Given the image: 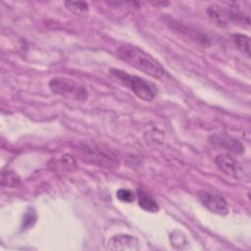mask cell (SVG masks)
Segmentation results:
<instances>
[{
  "instance_id": "1",
  "label": "cell",
  "mask_w": 251,
  "mask_h": 251,
  "mask_svg": "<svg viewBox=\"0 0 251 251\" xmlns=\"http://www.w3.org/2000/svg\"><path fill=\"white\" fill-rule=\"evenodd\" d=\"M117 55L128 65L140 70L150 76L159 79L167 76V72L163 66L151 55L135 45L129 43L120 45L117 49Z\"/></svg>"
},
{
  "instance_id": "2",
  "label": "cell",
  "mask_w": 251,
  "mask_h": 251,
  "mask_svg": "<svg viewBox=\"0 0 251 251\" xmlns=\"http://www.w3.org/2000/svg\"><path fill=\"white\" fill-rule=\"evenodd\" d=\"M109 73L115 77L121 84L132 91L137 97L145 101H151L157 95V89L155 85L138 75H130L120 69H110Z\"/></svg>"
},
{
  "instance_id": "3",
  "label": "cell",
  "mask_w": 251,
  "mask_h": 251,
  "mask_svg": "<svg viewBox=\"0 0 251 251\" xmlns=\"http://www.w3.org/2000/svg\"><path fill=\"white\" fill-rule=\"evenodd\" d=\"M49 88L55 94L77 101H85L88 98V91L82 84L67 77H53L49 81Z\"/></svg>"
},
{
  "instance_id": "4",
  "label": "cell",
  "mask_w": 251,
  "mask_h": 251,
  "mask_svg": "<svg viewBox=\"0 0 251 251\" xmlns=\"http://www.w3.org/2000/svg\"><path fill=\"white\" fill-rule=\"evenodd\" d=\"M80 151L85 161L94 165L111 168L117 166L118 164L111 151H107L96 144L85 143L80 146Z\"/></svg>"
},
{
  "instance_id": "5",
  "label": "cell",
  "mask_w": 251,
  "mask_h": 251,
  "mask_svg": "<svg viewBox=\"0 0 251 251\" xmlns=\"http://www.w3.org/2000/svg\"><path fill=\"white\" fill-rule=\"evenodd\" d=\"M197 197L202 205L214 214L225 216L227 215L229 212L227 202L218 194L211 193L205 190H200L197 193Z\"/></svg>"
},
{
  "instance_id": "6",
  "label": "cell",
  "mask_w": 251,
  "mask_h": 251,
  "mask_svg": "<svg viewBox=\"0 0 251 251\" xmlns=\"http://www.w3.org/2000/svg\"><path fill=\"white\" fill-rule=\"evenodd\" d=\"M210 140L213 145L224 148L234 154L240 155L244 152V146L242 145V143L232 136L223 133H216L210 137Z\"/></svg>"
},
{
  "instance_id": "7",
  "label": "cell",
  "mask_w": 251,
  "mask_h": 251,
  "mask_svg": "<svg viewBox=\"0 0 251 251\" xmlns=\"http://www.w3.org/2000/svg\"><path fill=\"white\" fill-rule=\"evenodd\" d=\"M215 164L226 175L232 177H238L240 174V166L238 162L229 154H220L215 158Z\"/></svg>"
},
{
  "instance_id": "8",
  "label": "cell",
  "mask_w": 251,
  "mask_h": 251,
  "mask_svg": "<svg viewBox=\"0 0 251 251\" xmlns=\"http://www.w3.org/2000/svg\"><path fill=\"white\" fill-rule=\"evenodd\" d=\"M137 239L130 234H119L111 237L108 241V247L114 250L137 249Z\"/></svg>"
},
{
  "instance_id": "9",
  "label": "cell",
  "mask_w": 251,
  "mask_h": 251,
  "mask_svg": "<svg viewBox=\"0 0 251 251\" xmlns=\"http://www.w3.org/2000/svg\"><path fill=\"white\" fill-rule=\"evenodd\" d=\"M136 197L138 200L139 207L142 208L143 210L150 213H156L159 211L157 201L143 188L136 189Z\"/></svg>"
},
{
  "instance_id": "10",
  "label": "cell",
  "mask_w": 251,
  "mask_h": 251,
  "mask_svg": "<svg viewBox=\"0 0 251 251\" xmlns=\"http://www.w3.org/2000/svg\"><path fill=\"white\" fill-rule=\"evenodd\" d=\"M232 40L234 44L237 46V48L245 54L247 57H250V47H249V37L244 34H233Z\"/></svg>"
},
{
  "instance_id": "11",
  "label": "cell",
  "mask_w": 251,
  "mask_h": 251,
  "mask_svg": "<svg viewBox=\"0 0 251 251\" xmlns=\"http://www.w3.org/2000/svg\"><path fill=\"white\" fill-rule=\"evenodd\" d=\"M1 184L7 187H16L20 184V177L14 172H2Z\"/></svg>"
},
{
  "instance_id": "12",
  "label": "cell",
  "mask_w": 251,
  "mask_h": 251,
  "mask_svg": "<svg viewBox=\"0 0 251 251\" xmlns=\"http://www.w3.org/2000/svg\"><path fill=\"white\" fill-rule=\"evenodd\" d=\"M65 5L72 11L75 13H81L88 11V4L83 1L79 2H73V1H67L65 2Z\"/></svg>"
},
{
  "instance_id": "13",
  "label": "cell",
  "mask_w": 251,
  "mask_h": 251,
  "mask_svg": "<svg viewBox=\"0 0 251 251\" xmlns=\"http://www.w3.org/2000/svg\"><path fill=\"white\" fill-rule=\"evenodd\" d=\"M117 197L123 201V202H126V203H130L133 201L134 199V194L132 191H130L129 189H126V188H121L117 191Z\"/></svg>"
},
{
  "instance_id": "14",
  "label": "cell",
  "mask_w": 251,
  "mask_h": 251,
  "mask_svg": "<svg viewBox=\"0 0 251 251\" xmlns=\"http://www.w3.org/2000/svg\"><path fill=\"white\" fill-rule=\"evenodd\" d=\"M35 219H36V215L34 213V211H27L24 217V221H23V228H26L30 226L33 225V223L35 222Z\"/></svg>"
}]
</instances>
